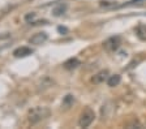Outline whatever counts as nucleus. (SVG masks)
<instances>
[{
  "mask_svg": "<svg viewBox=\"0 0 146 129\" xmlns=\"http://www.w3.org/2000/svg\"><path fill=\"white\" fill-rule=\"evenodd\" d=\"M50 116V108L48 107H34L31 110H29L27 112V120H29V123L30 124H36L44 120L46 117Z\"/></svg>",
  "mask_w": 146,
  "mask_h": 129,
  "instance_id": "f257e3e1",
  "label": "nucleus"
},
{
  "mask_svg": "<svg viewBox=\"0 0 146 129\" xmlns=\"http://www.w3.org/2000/svg\"><path fill=\"white\" fill-rule=\"evenodd\" d=\"M94 119H95L94 111L91 110V108H89V107L85 108V110L81 112V115H80L78 126H81V128H88V126L94 121Z\"/></svg>",
  "mask_w": 146,
  "mask_h": 129,
  "instance_id": "f03ea898",
  "label": "nucleus"
},
{
  "mask_svg": "<svg viewBox=\"0 0 146 129\" xmlns=\"http://www.w3.org/2000/svg\"><path fill=\"white\" fill-rule=\"evenodd\" d=\"M120 44H121V39H120V37H117V35L108 38V39H106L103 42V47L107 52H115L116 50L120 47Z\"/></svg>",
  "mask_w": 146,
  "mask_h": 129,
  "instance_id": "7ed1b4c3",
  "label": "nucleus"
},
{
  "mask_svg": "<svg viewBox=\"0 0 146 129\" xmlns=\"http://www.w3.org/2000/svg\"><path fill=\"white\" fill-rule=\"evenodd\" d=\"M47 38H48L47 33H44V31H40V33L34 34L33 37L29 39V43H30V44H35V46H39V44H43V43L47 40Z\"/></svg>",
  "mask_w": 146,
  "mask_h": 129,
  "instance_id": "20e7f679",
  "label": "nucleus"
},
{
  "mask_svg": "<svg viewBox=\"0 0 146 129\" xmlns=\"http://www.w3.org/2000/svg\"><path fill=\"white\" fill-rule=\"evenodd\" d=\"M33 54V50L29 48V47H18L13 51V55L15 58H26V56L31 55Z\"/></svg>",
  "mask_w": 146,
  "mask_h": 129,
  "instance_id": "39448f33",
  "label": "nucleus"
},
{
  "mask_svg": "<svg viewBox=\"0 0 146 129\" xmlns=\"http://www.w3.org/2000/svg\"><path fill=\"white\" fill-rule=\"evenodd\" d=\"M107 78H108V72L100 71V72H98L97 74H94V77L91 78V81L98 85V83H102V82H104V81H107Z\"/></svg>",
  "mask_w": 146,
  "mask_h": 129,
  "instance_id": "423d86ee",
  "label": "nucleus"
},
{
  "mask_svg": "<svg viewBox=\"0 0 146 129\" xmlns=\"http://www.w3.org/2000/svg\"><path fill=\"white\" fill-rule=\"evenodd\" d=\"M78 65H80V60L77 58H70V59H68L67 62L64 63V68H65V69H68V71L76 69Z\"/></svg>",
  "mask_w": 146,
  "mask_h": 129,
  "instance_id": "0eeeda50",
  "label": "nucleus"
},
{
  "mask_svg": "<svg viewBox=\"0 0 146 129\" xmlns=\"http://www.w3.org/2000/svg\"><path fill=\"white\" fill-rule=\"evenodd\" d=\"M54 85V81L51 80V78H48V77H43L42 80H40L39 85H38V90H46L48 89V87H51V86Z\"/></svg>",
  "mask_w": 146,
  "mask_h": 129,
  "instance_id": "6e6552de",
  "label": "nucleus"
},
{
  "mask_svg": "<svg viewBox=\"0 0 146 129\" xmlns=\"http://www.w3.org/2000/svg\"><path fill=\"white\" fill-rule=\"evenodd\" d=\"M120 82H121L120 74H112V76H110L108 78H107V85H108L110 87H115V86H117Z\"/></svg>",
  "mask_w": 146,
  "mask_h": 129,
  "instance_id": "1a4fd4ad",
  "label": "nucleus"
},
{
  "mask_svg": "<svg viewBox=\"0 0 146 129\" xmlns=\"http://www.w3.org/2000/svg\"><path fill=\"white\" fill-rule=\"evenodd\" d=\"M65 11H67V5H65V4H58L56 7H54V9H52V15L56 16V17H59V16L64 15Z\"/></svg>",
  "mask_w": 146,
  "mask_h": 129,
  "instance_id": "9d476101",
  "label": "nucleus"
},
{
  "mask_svg": "<svg viewBox=\"0 0 146 129\" xmlns=\"http://www.w3.org/2000/svg\"><path fill=\"white\" fill-rule=\"evenodd\" d=\"M136 33H137V37L140 38L141 40H146V26L145 25H138Z\"/></svg>",
  "mask_w": 146,
  "mask_h": 129,
  "instance_id": "9b49d317",
  "label": "nucleus"
},
{
  "mask_svg": "<svg viewBox=\"0 0 146 129\" xmlns=\"http://www.w3.org/2000/svg\"><path fill=\"white\" fill-rule=\"evenodd\" d=\"M73 103H74V97L69 94V95H67L65 98H64V101H63V107H64V108H69L70 106L73 105Z\"/></svg>",
  "mask_w": 146,
  "mask_h": 129,
  "instance_id": "f8f14e48",
  "label": "nucleus"
},
{
  "mask_svg": "<svg viewBox=\"0 0 146 129\" xmlns=\"http://www.w3.org/2000/svg\"><path fill=\"white\" fill-rule=\"evenodd\" d=\"M34 19H35V13H27V15L25 16V21H26V22L33 21Z\"/></svg>",
  "mask_w": 146,
  "mask_h": 129,
  "instance_id": "ddd939ff",
  "label": "nucleus"
},
{
  "mask_svg": "<svg viewBox=\"0 0 146 129\" xmlns=\"http://www.w3.org/2000/svg\"><path fill=\"white\" fill-rule=\"evenodd\" d=\"M58 30L60 31L61 34H64V33H67V31H68V29H67V28H63V26H59V28H58Z\"/></svg>",
  "mask_w": 146,
  "mask_h": 129,
  "instance_id": "4468645a",
  "label": "nucleus"
}]
</instances>
